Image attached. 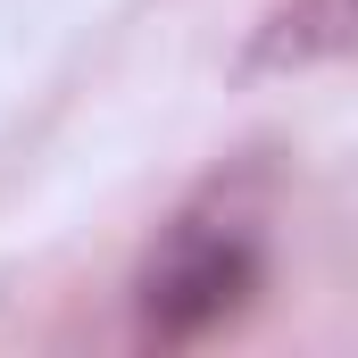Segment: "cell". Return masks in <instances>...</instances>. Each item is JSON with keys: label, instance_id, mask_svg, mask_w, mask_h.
I'll use <instances>...</instances> for the list:
<instances>
[{"label": "cell", "instance_id": "cell-1", "mask_svg": "<svg viewBox=\"0 0 358 358\" xmlns=\"http://www.w3.org/2000/svg\"><path fill=\"white\" fill-rule=\"evenodd\" d=\"M275 242H267V200L250 176H217L200 200H183L159 225V242L134 267V334L150 350L208 342L217 325H234L259 292H267Z\"/></svg>", "mask_w": 358, "mask_h": 358}, {"label": "cell", "instance_id": "cell-2", "mask_svg": "<svg viewBox=\"0 0 358 358\" xmlns=\"http://www.w3.org/2000/svg\"><path fill=\"white\" fill-rule=\"evenodd\" d=\"M342 50V0H308V8H283L267 34H259V67H308V59H334Z\"/></svg>", "mask_w": 358, "mask_h": 358}]
</instances>
